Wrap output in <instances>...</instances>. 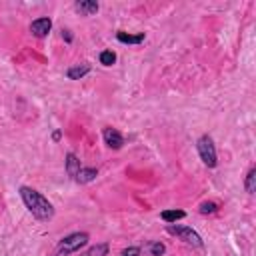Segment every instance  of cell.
I'll return each mask as SVG.
<instances>
[{"label": "cell", "mask_w": 256, "mask_h": 256, "mask_svg": "<svg viewBox=\"0 0 256 256\" xmlns=\"http://www.w3.org/2000/svg\"><path fill=\"white\" fill-rule=\"evenodd\" d=\"M20 198H22L24 206L28 208V212H30L34 218H38V220H42V222L54 218V206H52V204L48 202V198H44L38 190L28 188V186H22V188H20Z\"/></svg>", "instance_id": "6da1fadb"}, {"label": "cell", "mask_w": 256, "mask_h": 256, "mask_svg": "<svg viewBox=\"0 0 256 256\" xmlns=\"http://www.w3.org/2000/svg\"><path fill=\"white\" fill-rule=\"evenodd\" d=\"M88 240H90V238H88L86 232H74V234H68L66 238H62V240L58 242L56 252H58L60 256H68V254L80 250L82 246H86Z\"/></svg>", "instance_id": "7a4b0ae2"}, {"label": "cell", "mask_w": 256, "mask_h": 256, "mask_svg": "<svg viewBox=\"0 0 256 256\" xmlns=\"http://www.w3.org/2000/svg\"><path fill=\"white\" fill-rule=\"evenodd\" d=\"M196 148H198V154H200V160L208 166V168H214L216 166V148H214V142H212V138L210 136H200L198 138V144H196Z\"/></svg>", "instance_id": "3957f363"}, {"label": "cell", "mask_w": 256, "mask_h": 256, "mask_svg": "<svg viewBox=\"0 0 256 256\" xmlns=\"http://www.w3.org/2000/svg\"><path fill=\"white\" fill-rule=\"evenodd\" d=\"M166 230L170 232V234H174V236H178L180 240H184V242H188V244H192V246H202L204 242H202V238H200V234L198 232H194L190 226H174V224H168L166 226Z\"/></svg>", "instance_id": "277c9868"}, {"label": "cell", "mask_w": 256, "mask_h": 256, "mask_svg": "<svg viewBox=\"0 0 256 256\" xmlns=\"http://www.w3.org/2000/svg\"><path fill=\"white\" fill-rule=\"evenodd\" d=\"M102 136H104V142H106V146L108 148H114V150H118V148H122V144H124V136L116 130V128H104V132H102Z\"/></svg>", "instance_id": "5b68a950"}, {"label": "cell", "mask_w": 256, "mask_h": 256, "mask_svg": "<svg viewBox=\"0 0 256 256\" xmlns=\"http://www.w3.org/2000/svg\"><path fill=\"white\" fill-rule=\"evenodd\" d=\"M50 30H52V20H50V18H36V20L30 24V32H32L36 38H44Z\"/></svg>", "instance_id": "8992f818"}, {"label": "cell", "mask_w": 256, "mask_h": 256, "mask_svg": "<svg viewBox=\"0 0 256 256\" xmlns=\"http://www.w3.org/2000/svg\"><path fill=\"white\" fill-rule=\"evenodd\" d=\"M74 8L82 14V16H92V14H96L98 12V2H90V0H78L76 4H74Z\"/></svg>", "instance_id": "52a82bcc"}, {"label": "cell", "mask_w": 256, "mask_h": 256, "mask_svg": "<svg viewBox=\"0 0 256 256\" xmlns=\"http://www.w3.org/2000/svg\"><path fill=\"white\" fill-rule=\"evenodd\" d=\"M88 72H90V66H88V64H78V66L68 68V70H66V76H68L70 80H80V78H84Z\"/></svg>", "instance_id": "ba28073f"}, {"label": "cell", "mask_w": 256, "mask_h": 256, "mask_svg": "<svg viewBox=\"0 0 256 256\" xmlns=\"http://www.w3.org/2000/svg\"><path fill=\"white\" fill-rule=\"evenodd\" d=\"M96 176H98L96 168H80L78 174H76V182H80V184H88V182L96 180Z\"/></svg>", "instance_id": "9c48e42d"}, {"label": "cell", "mask_w": 256, "mask_h": 256, "mask_svg": "<svg viewBox=\"0 0 256 256\" xmlns=\"http://www.w3.org/2000/svg\"><path fill=\"white\" fill-rule=\"evenodd\" d=\"M78 170H80V160L76 158V154L70 152V154L66 156V172H68V176H74V178H76Z\"/></svg>", "instance_id": "30bf717a"}, {"label": "cell", "mask_w": 256, "mask_h": 256, "mask_svg": "<svg viewBox=\"0 0 256 256\" xmlns=\"http://www.w3.org/2000/svg\"><path fill=\"white\" fill-rule=\"evenodd\" d=\"M116 38H118L120 42H124V44H140V42L144 40V32H140V34H126V32H118V34H116Z\"/></svg>", "instance_id": "8fae6325"}, {"label": "cell", "mask_w": 256, "mask_h": 256, "mask_svg": "<svg viewBox=\"0 0 256 256\" xmlns=\"http://www.w3.org/2000/svg\"><path fill=\"white\" fill-rule=\"evenodd\" d=\"M160 216H162V220H164V222L172 224V222H176V220L184 218V216H186V212H184V210H164Z\"/></svg>", "instance_id": "7c38bea8"}, {"label": "cell", "mask_w": 256, "mask_h": 256, "mask_svg": "<svg viewBox=\"0 0 256 256\" xmlns=\"http://www.w3.org/2000/svg\"><path fill=\"white\" fill-rule=\"evenodd\" d=\"M244 188H246L248 194H254V190H256V168H250V172L246 174Z\"/></svg>", "instance_id": "4fadbf2b"}, {"label": "cell", "mask_w": 256, "mask_h": 256, "mask_svg": "<svg viewBox=\"0 0 256 256\" xmlns=\"http://www.w3.org/2000/svg\"><path fill=\"white\" fill-rule=\"evenodd\" d=\"M106 254H108V244H96L86 252V256H106Z\"/></svg>", "instance_id": "5bb4252c"}, {"label": "cell", "mask_w": 256, "mask_h": 256, "mask_svg": "<svg viewBox=\"0 0 256 256\" xmlns=\"http://www.w3.org/2000/svg\"><path fill=\"white\" fill-rule=\"evenodd\" d=\"M116 62V54L112 52V50H104L102 54H100V64H104V66H112Z\"/></svg>", "instance_id": "9a60e30c"}, {"label": "cell", "mask_w": 256, "mask_h": 256, "mask_svg": "<svg viewBox=\"0 0 256 256\" xmlns=\"http://www.w3.org/2000/svg\"><path fill=\"white\" fill-rule=\"evenodd\" d=\"M148 250H150V254H152V256H162V254L166 252V248H164V244H162V242H150Z\"/></svg>", "instance_id": "2e32d148"}, {"label": "cell", "mask_w": 256, "mask_h": 256, "mask_svg": "<svg viewBox=\"0 0 256 256\" xmlns=\"http://www.w3.org/2000/svg\"><path fill=\"white\" fill-rule=\"evenodd\" d=\"M216 210H218V206L214 202H202L200 204V214H212Z\"/></svg>", "instance_id": "e0dca14e"}, {"label": "cell", "mask_w": 256, "mask_h": 256, "mask_svg": "<svg viewBox=\"0 0 256 256\" xmlns=\"http://www.w3.org/2000/svg\"><path fill=\"white\" fill-rule=\"evenodd\" d=\"M120 256H140V248H138V246H130V248H124Z\"/></svg>", "instance_id": "ac0fdd59"}]
</instances>
